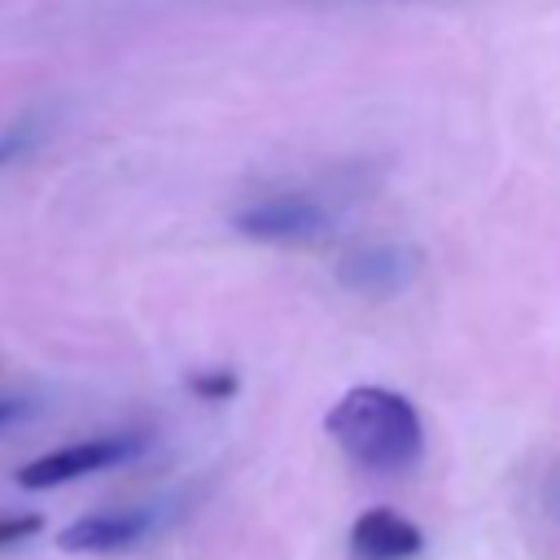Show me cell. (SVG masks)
Returning <instances> with one entry per match:
<instances>
[{"label": "cell", "mask_w": 560, "mask_h": 560, "mask_svg": "<svg viewBox=\"0 0 560 560\" xmlns=\"http://www.w3.org/2000/svg\"><path fill=\"white\" fill-rule=\"evenodd\" d=\"M153 529L149 512H92L70 521L57 534V547L70 556H114V551H131L136 542H144V534Z\"/></svg>", "instance_id": "cell-5"}, {"label": "cell", "mask_w": 560, "mask_h": 560, "mask_svg": "<svg viewBox=\"0 0 560 560\" xmlns=\"http://www.w3.org/2000/svg\"><path fill=\"white\" fill-rule=\"evenodd\" d=\"M26 407L18 402V398H0V424H9V420H18Z\"/></svg>", "instance_id": "cell-9"}, {"label": "cell", "mask_w": 560, "mask_h": 560, "mask_svg": "<svg viewBox=\"0 0 560 560\" xmlns=\"http://www.w3.org/2000/svg\"><path fill=\"white\" fill-rule=\"evenodd\" d=\"M39 529H44V521H39L35 512H13V516H0V551H9V547H18V542L35 538Z\"/></svg>", "instance_id": "cell-8"}, {"label": "cell", "mask_w": 560, "mask_h": 560, "mask_svg": "<svg viewBox=\"0 0 560 560\" xmlns=\"http://www.w3.org/2000/svg\"><path fill=\"white\" fill-rule=\"evenodd\" d=\"M337 276L354 293L389 298V293H402L420 276V254L411 245H363L341 258Z\"/></svg>", "instance_id": "cell-4"}, {"label": "cell", "mask_w": 560, "mask_h": 560, "mask_svg": "<svg viewBox=\"0 0 560 560\" xmlns=\"http://www.w3.org/2000/svg\"><path fill=\"white\" fill-rule=\"evenodd\" d=\"M547 503H551V512L560 516V472L551 477V486H547Z\"/></svg>", "instance_id": "cell-10"}, {"label": "cell", "mask_w": 560, "mask_h": 560, "mask_svg": "<svg viewBox=\"0 0 560 560\" xmlns=\"http://www.w3.org/2000/svg\"><path fill=\"white\" fill-rule=\"evenodd\" d=\"M144 451V438L140 433H101V438H79L70 446H57L31 464H22L13 472V481L22 490H52V486H66V481H79V477H92V472H105L114 464H127L131 455Z\"/></svg>", "instance_id": "cell-2"}, {"label": "cell", "mask_w": 560, "mask_h": 560, "mask_svg": "<svg viewBox=\"0 0 560 560\" xmlns=\"http://www.w3.org/2000/svg\"><path fill=\"white\" fill-rule=\"evenodd\" d=\"M324 228H328V214L306 197H267L236 214V232L267 245H302L324 236Z\"/></svg>", "instance_id": "cell-3"}, {"label": "cell", "mask_w": 560, "mask_h": 560, "mask_svg": "<svg viewBox=\"0 0 560 560\" xmlns=\"http://www.w3.org/2000/svg\"><path fill=\"white\" fill-rule=\"evenodd\" d=\"M350 547L359 560H411L420 556L424 534L389 508H368L350 529Z\"/></svg>", "instance_id": "cell-6"}, {"label": "cell", "mask_w": 560, "mask_h": 560, "mask_svg": "<svg viewBox=\"0 0 560 560\" xmlns=\"http://www.w3.org/2000/svg\"><path fill=\"white\" fill-rule=\"evenodd\" d=\"M188 389L206 402H223L236 394V372L232 368H210V372H192L188 376Z\"/></svg>", "instance_id": "cell-7"}, {"label": "cell", "mask_w": 560, "mask_h": 560, "mask_svg": "<svg viewBox=\"0 0 560 560\" xmlns=\"http://www.w3.org/2000/svg\"><path fill=\"white\" fill-rule=\"evenodd\" d=\"M324 429L368 472H407L424 446V429L411 398L385 385L346 389L324 416Z\"/></svg>", "instance_id": "cell-1"}]
</instances>
